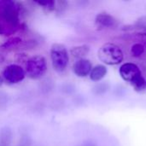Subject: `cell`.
<instances>
[{
  "instance_id": "obj_1",
  "label": "cell",
  "mask_w": 146,
  "mask_h": 146,
  "mask_svg": "<svg viewBox=\"0 0 146 146\" xmlns=\"http://www.w3.org/2000/svg\"><path fill=\"white\" fill-rule=\"evenodd\" d=\"M20 3L0 1V35H10L21 27Z\"/></svg>"
},
{
  "instance_id": "obj_2",
  "label": "cell",
  "mask_w": 146,
  "mask_h": 146,
  "mask_svg": "<svg viewBox=\"0 0 146 146\" xmlns=\"http://www.w3.org/2000/svg\"><path fill=\"white\" fill-rule=\"evenodd\" d=\"M120 74L121 78L129 82L135 91L141 92L145 87L146 81L142 76L139 68L132 62H127L120 68Z\"/></svg>"
},
{
  "instance_id": "obj_3",
  "label": "cell",
  "mask_w": 146,
  "mask_h": 146,
  "mask_svg": "<svg viewBox=\"0 0 146 146\" xmlns=\"http://www.w3.org/2000/svg\"><path fill=\"white\" fill-rule=\"evenodd\" d=\"M46 59L43 56H33L28 58L25 63V74L31 80H39L47 72Z\"/></svg>"
},
{
  "instance_id": "obj_4",
  "label": "cell",
  "mask_w": 146,
  "mask_h": 146,
  "mask_svg": "<svg viewBox=\"0 0 146 146\" xmlns=\"http://www.w3.org/2000/svg\"><path fill=\"white\" fill-rule=\"evenodd\" d=\"M50 60L55 71L58 73L63 72L69 62V55L66 46L63 44L55 43L50 47Z\"/></svg>"
},
{
  "instance_id": "obj_5",
  "label": "cell",
  "mask_w": 146,
  "mask_h": 146,
  "mask_svg": "<svg viewBox=\"0 0 146 146\" xmlns=\"http://www.w3.org/2000/svg\"><path fill=\"white\" fill-rule=\"evenodd\" d=\"M98 58L107 65L120 64L124 58L121 49L112 43H107L102 45L98 52Z\"/></svg>"
},
{
  "instance_id": "obj_6",
  "label": "cell",
  "mask_w": 146,
  "mask_h": 146,
  "mask_svg": "<svg viewBox=\"0 0 146 146\" xmlns=\"http://www.w3.org/2000/svg\"><path fill=\"white\" fill-rule=\"evenodd\" d=\"M26 77L24 68L18 64L8 65L3 71V80L9 85L21 82Z\"/></svg>"
},
{
  "instance_id": "obj_7",
  "label": "cell",
  "mask_w": 146,
  "mask_h": 146,
  "mask_svg": "<svg viewBox=\"0 0 146 146\" xmlns=\"http://www.w3.org/2000/svg\"><path fill=\"white\" fill-rule=\"evenodd\" d=\"M92 69V62L88 59H86V58L77 60L73 66V71L74 74L81 78L86 77L87 75H89Z\"/></svg>"
},
{
  "instance_id": "obj_8",
  "label": "cell",
  "mask_w": 146,
  "mask_h": 146,
  "mask_svg": "<svg viewBox=\"0 0 146 146\" xmlns=\"http://www.w3.org/2000/svg\"><path fill=\"white\" fill-rule=\"evenodd\" d=\"M96 24L101 28H111L117 25V21L108 13H99L95 19Z\"/></svg>"
},
{
  "instance_id": "obj_9",
  "label": "cell",
  "mask_w": 146,
  "mask_h": 146,
  "mask_svg": "<svg viewBox=\"0 0 146 146\" xmlns=\"http://www.w3.org/2000/svg\"><path fill=\"white\" fill-rule=\"evenodd\" d=\"M13 139V133L9 127H3L0 128V145L10 146Z\"/></svg>"
},
{
  "instance_id": "obj_10",
  "label": "cell",
  "mask_w": 146,
  "mask_h": 146,
  "mask_svg": "<svg viewBox=\"0 0 146 146\" xmlns=\"http://www.w3.org/2000/svg\"><path fill=\"white\" fill-rule=\"evenodd\" d=\"M89 51H90V47L86 44H82V45L73 47L70 50V55L74 58L80 60V59H83L86 56H87Z\"/></svg>"
},
{
  "instance_id": "obj_11",
  "label": "cell",
  "mask_w": 146,
  "mask_h": 146,
  "mask_svg": "<svg viewBox=\"0 0 146 146\" xmlns=\"http://www.w3.org/2000/svg\"><path fill=\"white\" fill-rule=\"evenodd\" d=\"M107 74V68L104 65H97L90 73V79L93 81H100Z\"/></svg>"
},
{
  "instance_id": "obj_12",
  "label": "cell",
  "mask_w": 146,
  "mask_h": 146,
  "mask_svg": "<svg viewBox=\"0 0 146 146\" xmlns=\"http://www.w3.org/2000/svg\"><path fill=\"white\" fill-rule=\"evenodd\" d=\"M23 40L20 37H12L9 38L7 41H5L1 47L5 50H14V49H18L21 44H22Z\"/></svg>"
},
{
  "instance_id": "obj_13",
  "label": "cell",
  "mask_w": 146,
  "mask_h": 146,
  "mask_svg": "<svg viewBox=\"0 0 146 146\" xmlns=\"http://www.w3.org/2000/svg\"><path fill=\"white\" fill-rule=\"evenodd\" d=\"M39 7L43 9V10L46 13H50L56 10V1L50 0V1H37L35 2Z\"/></svg>"
},
{
  "instance_id": "obj_14",
  "label": "cell",
  "mask_w": 146,
  "mask_h": 146,
  "mask_svg": "<svg viewBox=\"0 0 146 146\" xmlns=\"http://www.w3.org/2000/svg\"><path fill=\"white\" fill-rule=\"evenodd\" d=\"M145 52V46L141 44H134L131 48V53L133 56L134 57H139L141 56Z\"/></svg>"
},
{
  "instance_id": "obj_15",
  "label": "cell",
  "mask_w": 146,
  "mask_h": 146,
  "mask_svg": "<svg viewBox=\"0 0 146 146\" xmlns=\"http://www.w3.org/2000/svg\"><path fill=\"white\" fill-rule=\"evenodd\" d=\"M109 89V85L106 84V83H99L98 85H96L92 91L95 94L97 95H100V94H103L104 92H106Z\"/></svg>"
},
{
  "instance_id": "obj_16",
  "label": "cell",
  "mask_w": 146,
  "mask_h": 146,
  "mask_svg": "<svg viewBox=\"0 0 146 146\" xmlns=\"http://www.w3.org/2000/svg\"><path fill=\"white\" fill-rule=\"evenodd\" d=\"M68 8V3L67 1H56V11L59 14L63 13Z\"/></svg>"
},
{
  "instance_id": "obj_17",
  "label": "cell",
  "mask_w": 146,
  "mask_h": 146,
  "mask_svg": "<svg viewBox=\"0 0 146 146\" xmlns=\"http://www.w3.org/2000/svg\"><path fill=\"white\" fill-rule=\"evenodd\" d=\"M7 103L8 95L3 92H0V110H4L7 106Z\"/></svg>"
},
{
  "instance_id": "obj_18",
  "label": "cell",
  "mask_w": 146,
  "mask_h": 146,
  "mask_svg": "<svg viewBox=\"0 0 146 146\" xmlns=\"http://www.w3.org/2000/svg\"><path fill=\"white\" fill-rule=\"evenodd\" d=\"M3 77L0 75V87L3 86Z\"/></svg>"
},
{
  "instance_id": "obj_19",
  "label": "cell",
  "mask_w": 146,
  "mask_h": 146,
  "mask_svg": "<svg viewBox=\"0 0 146 146\" xmlns=\"http://www.w3.org/2000/svg\"><path fill=\"white\" fill-rule=\"evenodd\" d=\"M85 146H96V145H95L94 144H91V143H90V144H86Z\"/></svg>"
},
{
  "instance_id": "obj_20",
  "label": "cell",
  "mask_w": 146,
  "mask_h": 146,
  "mask_svg": "<svg viewBox=\"0 0 146 146\" xmlns=\"http://www.w3.org/2000/svg\"><path fill=\"white\" fill-rule=\"evenodd\" d=\"M145 87H146V83H145Z\"/></svg>"
},
{
  "instance_id": "obj_21",
  "label": "cell",
  "mask_w": 146,
  "mask_h": 146,
  "mask_svg": "<svg viewBox=\"0 0 146 146\" xmlns=\"http://www.w3.org/2000/svg\"><path fill=\"white\" fill-rule=\"evenodd\" d=\"M0 146H2V145H0Z\"/></svg>"
}]
</instances>
